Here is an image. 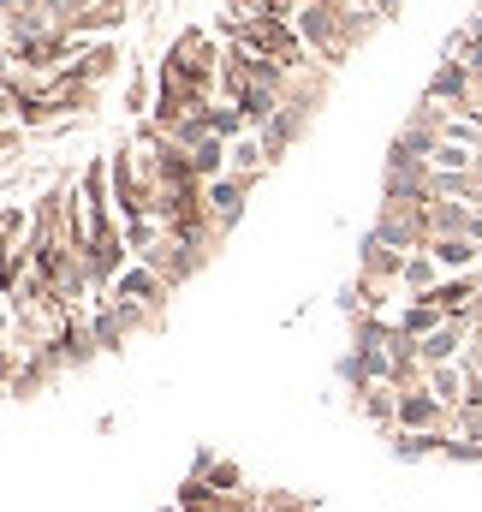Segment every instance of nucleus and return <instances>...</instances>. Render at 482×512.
I'll use <instances>...</instances> for the list:
<instances>
[{
    "label": "nucleus",
    "instance_id": "obj_7",
    "mask_svg": "<svg viewBox=\"0 0 482 512\" xmlns=\"http://www.w3.org/2000/svg\"><path fill=\"white\" fill-rule=\"evenodd\" d=\"M358 274L363 280H381V286H399V274H405V251H393V245H381V239L369 233L363 251H358Z\"/></svg>",
    "mask_w": 482,
    "mask_h": 512
},
{
    "label": "nucleus",
    "instance_id": "obj_6",
    "mask_svg": "<svg viewBox=\"0 0 482 512\" xmlns=\"http://www.w3.org/2000/svg\"><path fill=\"white\" fill-rule=\"evenodd\" d=\"M465 346H471V322H441L429 340H417V358L435 370V364H459Z\"/></svg>",
    "mask_w": 482,
    "mask_h": 512
},
{
    "label": "nucleus",
    "instance_id": "obj_14",
    "mask_svg": "<svg viewBox=\"0 0 482 512\" xmlns=\"http://www.w3.org/2000/svg\"><path fill=\"white\" fill-rule=\"evenodd\" d=\"M429 393L441 399V405H453V411H465V364H435L429 370Z\"/></svg>",
    "mask_w": 482,
    "mask_h": 512
},
{
    "label": "nucleus",
    "instance_id": "obj_4",
    "mask_svg": "<svg viewBox=\"0 0 482 512\" xmlns=\"http://www.w3.org/2000/svg\"><path fill=\"white\" fill-rule=\"evenodd\" d=\"M423 96L459 114V108L471 102V66H465V60H453V54H441V66L429 72V90H423Z\"/></svg>",
    "mask_w": 482,
    "mask_h": 512
},
{
    "label": "nucleus",
    "instance_id": "obj_15",
    "mask_svg": "<svg viewBox=\"0 0 482 512\" xmlns=\"http://www.w3.org/2000/svg\"><path fill=\"white\" fill-rule=\"evenodd\" d=\"M191 173H197L203 185H215V179H227V137H209L203 149H191Z\"/></svg>",
    "mask_w": 482,
    "mask_h": 512
},
{
    "label": "nucleus",
    "instance_id": "obj_2",
    "mask_svg": "<svg viewBox=\"0 0 482 512\" xmlns=\"http://www.w3.org/2000/svg\"><path fill=\"white\" fill-rule=\"evenodd\" d=\"M108 292H114V304H131V310L155 316V310H167V292H173V286H167V280H161L155 268L131 262V268H125V274L114 280V286H108Z\"/></svg>",
    "mask_w": 482,
    "mask_h": 512
},
{
    "label": "nucleus",
    "instance_id": "obj_10",
    "mask_svg": "<svg viewBox=\"0 0 482 512\" xmlns=\"http://www.w3.org/2000/svg\"><path fill=\"white\" fill-rule=\"evenodd\" d=\"M262 167H268V149H262V137H256V131H244V137L227 143V173H233V179H250V185H256V179H262Z\"/></svg>",
    "mask_w": 482,
    "mask_h": 512
},
{
    "label": "nucleus",
    "instance_id": "obj_17",
    "mask_svg": "<svg viewBox=\"0 0 482 512\" xmlns=\"http://www.w3.org/2000/svg\"><path fill=\"white\" fill-rule=\"evenodd\" d=\"M256 507H262V512H316L304 495H286V489H262V495H256Z\"/></svg>",
    "mask_w": 482,
    "mask_h": 512
},
{
    "label": "nucleus",
    "instance_id": "obj_5",
    "mask_svg": "<svg viewBox=\"0 0 482 512\" xmlns=\"http://www.w3.org/2000/svg\"><path fill=\"white\" fill-rule=\"evenodd\" d=\"M244 203H250V179H215V185H203V209H209V221L227 233V227H239Z\"/></svg>",
    "mask_w": 482,
    "mask_h": 512
},
{
    "label": "nucleus",
    "instance_id": "obj_9",
    "mask_svg": "<svg viewBox=\"0 0 482 512\" xmlns=\"http://www.w3.org/2000/svg\"><path fill=\"white\" fill-rule=\"evenodd\" d=\"M441 322H447V316H441V310H435L429 298H405V304L393 310V328H399L405 340H429V334H435Z\"/></svg>",
    "mask_w": 482,
    "mask_h": 512
},
{
    "label": "nucleus",
    "instance_id": "obj_11",
    "mask_svg": "<svg viewBox=\"0 0 482 512\" xmlns=\"http://www.w3.org/2000/svg\"><path fill=\"white\" fill-rule=\"evenodd\" d=\"M441 280H447V274H441V262H435V256L411 251V256H405V274H399V292H405V298H429Z\"/></svg>",
    "mask_w": 482,
    "mask_h": 512
},
{
    "label": "nucleus",
    "instance_id": "obj_18",
    "mask_svg": "<svg viewBox=\"0 0 482 512\" xmlns=\"http://www.w3.org/2000/svg\"><path fill=\"white\" fill-rule=\"evenodd\" d=\"M441 459H453V465H482V441H465V435H453Z\"/></svg>",
    "mask_w": 482,
    "mask_h": 512
},
{
    "label": "nucleus",
    "instance_id": "obj_3",
    "mask_svg": "<svg viewBox=\"0 0 482 512\" xmlns=\"http://www.w3.org/2000/svg\"><path fill=\"white\" fill-rule=\"evenodd\" d=\"M72 78L90 84V90H108V78H120V36H108V42H78Z\"/></svg>",
    "mask_w": 482,
    "mask_h": 512
},
{
    "label": "nucleus",
    "instance_id": "obj_19",
    "mask_svg": "<svg viewBox=\"0 0 482 512\" xmlns=\"http://www.w3.org/2000/svg\"><path fill=\"white\" fill-rule=\"evenodd\" d=\"M12 78H18V66H12V48H0V90H12Z\"/></svg>",
    "mask_w": 482,
    "mask_h": 512
},
{
    "label": "nucleus",
    "instance_id": "obj_16",
    "mask_svg": "<svg viewBox=\"0 0 482 512\" xmlns=\"http://www.w3.org/2000/svg\"><path fill=\"white\" fill-rule=\"evenodd\" d=\"M149 108H155V78L137 72V78L125 84V114H149Z\"/></svg>",
    "mask_w": 482,
    "mask_h": 512
},
{
    "label": "nucleus",
    "instance_id": "obj_1",
    "mask_svg": "<svg viewBox=\"0 0 482 512\" xmlns=\"http://www.w3.org/2000/svg\"><path fill=\"white\" fill-rule=\"evenodd\" d=\"M221 60H227V42H215L209 30H179V36L167 42V60H161V72L221 102Z\"/></svg>",
    "mask_w": 482,
    "mask_h": 512
},
{
    "label": "nucleus",
    "instance_id": "obj_8",
    "mask_svg": "<svg viewBox=\"0 0 482 512\" xmlns=\"http://www.w3.org/2000/svg\"><path fill=\"white\" fill-rule=\"evenodd\" d=\"M304 126H310V114H298V108H280L268 126L256 131V137H262V149H268V167H274V161H280V155H286L298 137H304Z\"/></svg>",
    "mask_w": 482,
    "mask_h": 512
},
{
    "label": "nucleus",
    "instance_id": "obj_13",
    "mask_svg": "<svg viewBox=\"0 0 482 512\" xmlns=\"http://www.w3.org/2000/svg\"><path fill=\"white\" fill-rule=\"evenodd\" d=\"M393 459H441L453 435H411V429H393Z\"/></svg>",
    "mask_w": 482,
    "mask_h": 512
},
{
    "label": "nucleus",
    "instance_id": "obj_20",
    "mask_svg": "<svg viewBox=\"0 0 482 512\" xmlns=\"http://www.w3.org/2000/svg\"><path fill=\"white\" fill-rule=\"evenodd\" d=\"M167 512H179V507H167Z\"/></svg>",
    "mask_w": 482,
    "mask_h": 512
},
{
    "label": "nucleus",
    "instance_id": "obj_12",
    "mask_svg": "<svg viewBox=\"0 0 482 512\" xmlns=\"http://www.w3.org/2000/svg\"><path fill=\"white\" fill-rule=\"evenodd\" d=\"M429 256L441 262V274H477L482 268V245L477 239H435Z\"/></svg>",
    "mask_w": 482,
    "mask_h": 512
}]
</instances>
